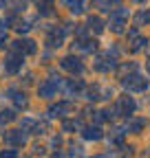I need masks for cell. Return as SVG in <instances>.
Segmentation results:
<instances>
[{
    "instance_id": "1",
    "label": "cell",
    "mask_w": 150,
    "mask_h": 158,
    "mask_svg": "<svg viewBox=\"0 0 150 158\" xmlns=\"http://www.w3.org/2000/svg\"><path fill=\"white\" fill-rule=\"evenodd\" d=\"M126 86L135 88V90H143V88H146V84L141 81V77H133V79H130V81H126Z\"/></svg>"
},
{
    "instance_id": "2",
    "label": "cell",
    "mask_w": 150,
    "mask_h": 158,
    "mask_svg": "<svg viewBox=\"0 0 150 158\" xmlns=\"http://www.w3.org/2000/svg\"><path fill=\"white\" fill-rule=\"evenodd\" d=\"M148 70H150V62H148Z\"/></svg>"
}]
</instances>
